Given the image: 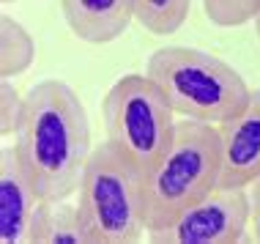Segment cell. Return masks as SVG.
Instances as JSON below:
<instances>
[{"instance_id":"6","label":"cell","mask_w":260,"mask_h":244,"mask_svg":"<svg viewBox=\"0 0 260 244\" xmlns=\"http://www.w3.org/2000/svg\"><path fill=\"white\" fill-rule=\"evenodd\" d=\"M252 222L247 187H214L206 198L148 231L153 244H238Z\"/></svg>"},{"instance_id":"4","label":"cell","mask_w":260,"mask_h":244,"mask_svg":"<svg viewBox=\"0 0 260 244\" xmlns=\"http://www.w3.org/2000/svg\"><path fill=\"white\" fill-rule=\"evenodd\" d=\"M77 208L96 244H137L148 233L143 170L104 140L90 151Z\"/></svg>"},{"instance_id":"15","label":"cell","mask_w":260,"mask_h":244,"mask_svg":"<svg viewBox=\"0 0 260 244\" xmlns=\"http://www.w3.org/2000/svg\"><path fill=\"white\" fill-rule=\"evenodd\" d=\"M249 203H252V236H255V241H260V176L249 184Z\"/></svg>"},{"instance_id":"9","label":"cell","mask_w":260,"mask_h":244,"mask_svg":"<svg viewBox=\"0 0 260 244\" xmlns=\"http://www.w3.org/2000/svg\"><path fill=\"white\" fill-rule=\"evenodd\" d=\"M60 9L72 33L88 44L121 39L135 19L132 0H60Z\"/></svg>"},{"instance_id":"13","label":"cell","mask_w":260,"mask_h":244,"mask_svg":"<svg viewBox=\"0 0 260 244\" xmlns=\"http://www.w3.org/2000/svg\"><path fill=\"white\" fill-rule=\"evenodd\" d=\"M206 17L219 27H241L260 11V0H203Z\"/></svg>"},{"instance_id":"1","label":"cell","mask_w":260,"mask_h":244,"mask_svg":"<svg viewBox=\"0 0 260 244\" xmlns=\"http://www.w3.org/2000/svg\"><path fill=\"white\" fill-rule=\"evenodd\" d=\"M17 151L41 200H66L80 190L90 157L85 104L63 80H41L25 94Z\"/></svg>"},{"instance_id":"5","label":"cell","mask_w":260,"mask_h":244,"mask_svg":"<svg viewBox=\"0 0 260 244\" xmlns=\"http://www.w3.org/2000/svg\"><path fill=\"white\" fill-rule=\"evenodd\" d=\"M175 110L148 74H126L107 90L102 118L107 143L143 176L165 154L175 129Z\"/></svg>"},{"instance_id":"3","label":"cell","mask_w":260,"mask_h":244,"mask_svg":"<svg viewBox=\"0 0 260 244\" xmlns=\"http://www.w3.org/2000/svg\"><path fill=\"white\" fill-rule=\"evenodd\" d=\"M145 74L181 118L224 124L252 99V88L233 66L192 47H161L148 58Z\"/></svg>"},{"instance_id":"11","label":"cell","mask_w":260,"mask_h":244,"mask_svg":"<svg viewBox=\"0 0 260 244\" xmlns=\"http://www.w3.org/2000/svg\"><path fill=\"white\" fill-rule=\"evenodd\" d=\"M36 60V41L22 22L3 14L0 17V77L11 80L33 66Z\"/></svg>"},{"instance_id":"8","label":"cell","mask_w":260,"mask_h":244,"mask_svg":"<svg viewBox=\"0 0 260 244\" xmlns=\"http://www.w3.org/2000/svg\"><path fill=\"white\" fill-rule=\"evenodd\" d=\"M219 187H249L260 176V90L238 115L219 124Z\"/></svg>"},{"instance_id":"17","label":"cell","mask_w":260,"mask_h":244,"mask_svg":"<svg viewBox=\"0 0 260 244\" xmlns=\"http://www.w3.org/2000/svg\"><path fill=\"white\" fill-rule=\"evenodd\" d=\"M9 3H17V0H3V6H9Z\"/></svg>"},{"instance_id":"10","label":"cell","mask_w":260,"mask_h":244,"mask_svg":"<svg viewBox=\"0 0 260 244\" xmlns=\"http://www.w3.org/2000/svg\"><path fill=\"white\" fill-rule=\"evenodd\" d=\"M30 244H96L80 208L66 200H41L30 228Z\"/></svg>"},{"instance_id":"12","label":"cell","mask_w":260,"mask_h":244,"mask_svg":"<svg viewBox=\"0 0 260 244\" xmlns=\"http://www.w3.org/2000/svg\"><path fill=\"white\" fill-rule=\"evenodd\" d=\"M135 19L153 36H170L178 33L186 22L192 0H132Z\"/></svg>"},{"instance_id":"2","label":"cell","mask_w":260,"mask_h":244,"mask_svg":"<svg viewBox=\"0 0 260 244\" xmlns=\"http://www.w3.org/2000/svg\"><path fill=\"white\" fill-rule=\"evenodd\" d=\"M219 127L194 118L175 121L165 154L143 176L148 231L167 225L184 208L206 198L214 187H219Z\"/></svg>"},{"instance_id":"14","label":"cell","mask_w":260,"mask_h":244,"mask_svg":"<svg viewBox=\"0 0 260 244\" xmlns=\"http://www.w3.org/2000/svg\"><path fill=\"white\" fill-rule=\"evenodd\" d=\"M22 110H25V96L11 85V80L0 77V135L3 137L17 135Z\"/></svg>"},{"instance_id":"7","label":"cell","mask_w":260,"mask_h":244,"mask_svg":"<svg viewBox=\"0 0 260 244\" xmlns=\"http://www.w3.org/2000/svg\"><path fill=\"white\" fill-rule=\"evenodd\" d=\"M41 195L19 157L17 145H6L0 154V241L30 244Z\"/></svg>"},{"instance_id":"16","label":"cell","mask_w":260,"mask_h":244,"mask_svg":"<svg viewBox=\"0 0 260 244\" xmlns=\"http://www.w3.org/2000/svg\"><path fill=\"white\" fill-rule=\"evenodd\" d=\"M252 22H255V33H257V39H260V11H257V17L252 19Z\"/></svg>"}]
</instances>
